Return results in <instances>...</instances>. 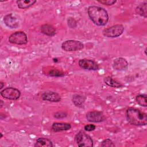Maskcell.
I'll list each match as a JSON object with an SVG mask.
<instances>
[{
	"label": "cell",
	"mask_w": 147,
	"mask_h": 147,
	"mask_svg": "<svg viewBox=\"0 0 147 147\" xmlns=\"http://www.w3.org/2000/svg\"><path fill=\"white\" fill-rule=\"evenodd\" d=\"M87 12L91 20L96 25L104 26L109 21V14L102 7L91 6L88 8Z\"/></svg>",
	"instance_id": "6da1fadb"
},
{
	"label": "cell",
	"mask_w": 147,
	"mask_h": 147,
	"mask_svg": "<svg viewBox=\"0 0 147 147\" xmlns=\"http://www.w3.org/2000/svg\"><path fill=\"white\" fill-rule=\"evenodd\" d=\"M126 118L128 122L135 126H143L147 123V115L139 109L129 107L126 112Z\"/></svg>",
	"instance_id": "7a4b0ae2"
},
{
	"label": "cell",
	"mask_w": 147,
	"mask_h": 147,
	"mask_svg": "<svg viewBox=\"0 0 147 147\" xmlns=\"http://www.w3.org/2000/svg\"><path fill=\"white\" fill-rule=\"evenodd\" d=\"M75 140L79 146L91 147L93 146V140L91 137L83 131H80L76 134Z\"/></svg>",
	"instance_id": "3957f363"
},
{
	"label": "cell",
	"mask_w": 147,
	"mask_h": 147,
	"mask_svg": "<svg viewBox=\"0 0 147 147\" xmlns=\"http://www.w3.org/2000/svg\"><path fill=\"white\" fill-rule=\"evenodd\" d=\"M83 48L84 45L81 41L74 40H66L61 44L62 49L67 52L80 51Z\"/></svg>",
	"instance_id": "277c9868"
},
{
	"label": "cell",
	"mask_w": 147,
	"mask_h": 147,
	"mask_svg": "<svg viewBox=\"0 0 147 147\" xmlns=\"http://www.w3.org/2000/svg\"><path fill=\"white\" fill-rule=\"evenodd\" d=\"M123 30V26L121 24H117L105 29L103 30V34L107 37L114 38L121 36Z\"/></svg>",
	"instance_id": "5b68a950"
},
{
	"label": "cell",
	"mask_w": 147,
	"mask_h": 147,
	"mask_svg": "<svg viewBox=\"0 0 147 147\" xmlns=\"http://www.w3.org/2000/svg\"><path fill=\"white\" fill-rule=\"evenodd\" d=\"M10 43L17 45H24L28 42L26 34L22 31H17L12 33L9 37Z\"/></svg>",
	"instance_id": "8992f818"
},
{
	"label": "cell",
	"mask_w": 147,
	"mask_h": 147,
	"mask_svg": "<svg viewBox=\"0 0 147 147\" xmlns=\"http://www.w3.org/2000/svg\"><path fill=\"white\" fill-rule=\"evenodd\" d=\"M1 96L6 99L10 100H17L18 99L20 95V91L13 87H7L1 91Z\"/></svg>",
	"instance_id": "52a82bcc"
},
{
	"label": "cell",
	"mask_w": 147,
	"mask_h": 147,
	"mask_svg": "<svg viewBox=\"0 0 147 147\" xmlns=\"http://www.w3.org/2000/svg\"><path fill=\"white\" fill-rule=\"evenodd\" d=\"M87 119L91 122H101L106 119V117L102 112L99 111H92L86 114Z\"/></svg>",
	"instance_id": "ba28073f"
},
{
	"label": "cell",
	"mask_w": 147,
	"mask_h": 147,
	"mask_svg": "<svg viewBox=\"0 0 147 147\" xmlns=\"http://www.w3.org/2000/svg\"><path fill=\"white\" fill-rule=\"evenodd\" d=\"M79 65L84 69L95 71L99 69L98 65L94 61L90 59H80L79 61Z\"/></svg>",
	"instance_id": "9c48e42d"
},
{
	"label": "cell",
	"mask_w": 147,
	"mask_h": 147,
	"mask_svg": "<svg viewBox=\"0 0 147 147\" xmlns=\"http://www.w3.org/2000/svg\"><path fill=\"white\" fill-rule=\"evenodd\" d=\"M3 21L5 24L10 28H17L19 25L18 19L11 13L8 14L4 17Z\"/></svg>",
	"instance_id": "30bf717a"
},
{
	"label": "cell",
	"mask_w": 147,
	"mask_h": 147,
	"mask_svg": "<svg viewBox=\"0 0 147 147\" xmlns=\"http://www.w3.org/2000/svg\"><path fill=\"white\" fill-rule=\"evenodd\" d=\"M41 98L44 100L52 102H57L61 100V97L59 94L53 91H47L44 92L42 94Z\"/></svg>",
	"instance_id": "8fae6325"
},
{
	"label": "cell",
	"mask_w": 147,
	"mask_h": 147,
	"mask_svg": "<svg viewBox=\"0 0 147 147\" xmlns=\"http://www.w3.org/2000/svg\"><path fill=\"white\" fill-rule=\"evenodd\" d=\"M128 64V62L125 59L122 57H118L114 60L113 67L115 70L123 71L127 68Z\"/></svg>",
	"instance_id": "7c38bea8"
},
{
	"label": "cell",
	"mask_w": 147,
	"mask_h": 147,
	"mask_svg": "<svg viewBox=\"0 0 147 147\" xmlns=\"http://www.w3.org/2000/svg\"><path fill=\"white\" fill-rule=\"evenodd\" d=\"M71 127V124L66 122H55L52 125V129L55 132L68 130Z\"/></svg>",
	"instance_id": "4fadbf2b"
},
{
	"label": "cell",
	"mask_w": 147,
	"mask_h": 147,
	"mask_svg": "<svg viewBox=\"0 0 147 147\" xmlns=\"http://www.w3.org/2000/svg\"><path fill=\"white\" fill-rule=\"evenodd\" d=\"M40 31L42 33L51 37L53 36L56 34L55 28L49 24H44L42 25L40 28Z\"/></svg>",
	"instance_id": "5bb4252c"
},
{
	"label": "cell",
	"mask_w": 147,
	"mask_h": 147,
	"mask_svg": "<svg viewBox=\"0 0 147 147\" xmlns=\"http://www.w3.org/2000/svg\"><path fill=\"white\" fill-rule=\"evenodd\" d=\"M34 146L37 147H41V146H45V147H52L53 144L52 141L47 138H39L36 140V142L34 144Z\"/></svg>",
	"instance_id": "9a60e30c"
},
{
	"label": "cell",
	"mask_w": 147,
	"mask_h": 147,
	"mask_svg": "<svg viewBox=\"0 0 147 147\" xmlns=\"http://www.w3.org/2000/svg\"><path fill=\"white\" fill-rule=\"evenodd\" d=\"M36 2L35 0H20L17 1L16 3L20 9H24L29 8Z\"/></svg>",
	"instance_id": "2e32d148"
},
{
	"label": "cell",
	"mask_w": 147,
	"mask_h": 147,
	"mask_svg": "<svg viewBox=\"0 0 147 147\" xmlns=\"http://www.w3.org/2000/svg\"><path fill=\"white\" fill-rule=\"evenodd\" d=\"M105 83L109 86L114 88H119L122 86V85L117 80L113 79L110 76H107L104 79Z\"/></svg>",
	"instance_id": "e0dca14e"
},
{
	"label": "cell",
	"mask_w": 147,
	"mask_h": 147,
	"mask_svg": "<svg viewBox=\"0 0 147 147\" xmlns=\"http://www.w3.org/2000/svg\"><path fill=\"white\" fill-rule=\"evenodd\" d=\"M146 2H144V3H142L139 5H138L137 7H136V13L141 16H142L145 18H146V16H147V13H146Z\"/></svg>",
	"instance_id": "ac0fdd59"
},
{
	"label": "cell",
	"mask_w": 147,
	"mask_h": 147,
	"mask_svg": "<svg viewBox=\"0 0 147 147\" xmlns=\"http://www.w3.org/2000/svg\"><path fill=\"white\" fill-rule=\"evenodd\" d=\"M85 101V98L80 95L75 94L72 97V102L76 106H80Z\"/></svg>",
	"instance_id": "d6986e66"
},
{
	"label": "cell",
	"mask_w": 147,
	"mask_h": 147,
	"mask_svg": "<svg viewBox=\"0 0 147 147\" xmlns=\"http://www.w3.org/2000/svg\"><path fill=\"white\" fill-rule=\"evenodd\" d=\"M136 100L138 105L141 106L146 107L147 106V100H146V95L145 94H140L136 96Z\"/></svg>",
	"instance_id": "ffe728a7"
},
{
	"label": "cell",
	"mask_w": 147,
	"mask_h": 147,
	"mask_svg": "<svg viewBox=\"0 0 147 147\" xmlns=\"http://www.w3.org/2000/svg\"><path fill=\"white\" fill-rule=\"evenodd\" d=\"M101 146L102 147H114L115 146V144L113 143L112 140L110 139L107 138L104 140L101 143Z\"/></svg>",
	"instance_id": "44dd1931"
},
{
	"label": "cell",
	"mask_w": 147,
	"mask_h": 147,
	"mask_svg": "<svg viewBox=\"0 0 147 147\" xmlns=\"http://www.w3.org/2000/svg\"><path fill=\"white\" fill-rule=\"evenodd\" d=\"M64 74L61 72V71H58L57 69H51L49 72V75L51 76H55V77H59V76H64Z\"/></svg>",
	"instance_id": "7402d4cb"
},
{
	"label": "cell",
	"mask_w": 147,
	"mask_h": 147,
	"mask_svg": "<svg viewBox=\"0 0 147 147\" xmlns=\"http://www.w3.org/2000/svg\"><path fill=\"white\" fill-rule=\"evenodd\" d=\"M67 23L69 27L71 28H75L76 27V21L73 17H69L67 19Z\"/></svg>",
	"instance_id": "603a6c76"
},
{
	"label": "cell",
	"mask_w": 147,
	"mask_h": 147,
	"mask_svg": "<svg viewBox=\"0 0 147 147\" xmlns=\"http://www.w3.org/2000/svg\"><path fill=\"white\" fill-rule=\"evenodd\" d=\"M67 114L66 113L62 112V111L57 112L54 114V117L57 119H61V118H65L67 117Z\"/></svg>",
	"instance_id": "cb8c5ba5"
},
{
	"label": "cell",
	"mask_w": 147,
	"mask_h": 147,
	"mask_svg": "<svg viewBox=\"0 0 147 147\" xmlns=\"http://www.w3.org/2000/svg\"><path fill=\"white\" fill-rule=\"evenodd\" d=\"M98 2L106 5H113L117 1L115 0H102V1H98Z\"/></svg>",
	"instance_id": "d4e9b609"
},
{
	"label": "cell",
	"mask_w": 147,
	"mask_h": 147,
	"mask_svg": "<svg viewBox=\"0 0 147 147\" xmlns=\"http://www.w3.org/2000/svg\"><path fill=\"white\" fill-rule=\"evenodd\" d=\"M96 128V126L93 125V124H88V125H86L84 126V129L86 131H93Z\"/></svg>",
	"instance_id": "484cf974"
},
{
	"label": "cell",
	"mask_w": 147,
	"mask_h": 147,
	"mask_svg": "<svg viewBox=\"0 0 147 147\" xmlns=\"http://www.w3.org/2000/svg\"><path fill=\"white\" fill-rule=\"evenodd\" d=\"M0 84H1V86H0V88L1 89H2L3 87V86H4V84H3V82H0Z\"/></svg>",
	"instance_id": "4316f807"
},
{
	"label": "cell",
	"mask_w": 147,
	"mask_h": 147,
	"mask_svg": "<svg viewBox=\"0 0 147 147\" xmlns=\"http://www.w3.org/2000/svg\"><path fill=\"white\" fill-rule=\"evenodd\" d=\"M3 101H2V100H1V105H0V106H1V107H2L3 106Z\"/></svg>",
	"instance_id": "83f0119b"
},
{
	"label": "cell",
	"mask_w": 147,
	"mask_h": 147,
	"mask_svg": "<svg viewBox=\"0 0 147 147\" xmlns=\"http://www.w3.org/2000/svg\"><path fill=\"white\" fill-rule=\"evenodd\" d=\"M2 137V133H1V138Z\"/></svg>",
	"instance_id": "f1b7e54d"
}]
</instances>
